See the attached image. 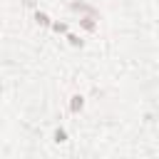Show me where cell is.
<instances>
[{
  "label": "cell",
  "instance_id": "obj_1",
  "mask_svg": "<svg viewBox=\"0 0 159 159\" xmlns=\"http://www.w3.org/2000/svg\"><path fill=\"white\" fill-rule=\"evenodd\" d=\"M80 25H82L84 30H89V32H94V30H97V22H94V15H92V12H89L87 17H80Z\"/></svg>",
  "mask_w": 159,
  "mask_h": 159
},
{
  "label": "cell",
  "instance_id": "obj_2",
  "mask_svg": "<svg viewBox=\"0 0 159 159\" xmlns=\"http://www.w3.org/2000/svg\"><path fill=\"white\" fill-rule=\"evenodd\" d=\"M84 107V97L82 94H75L72 99H70V112H80Z\"/></svg>",
  "mask_w": 159,
  "mask_h": 159
},
{
  "label": "cell",
  "instance_id": "obj_3",
  "mask_svg": "<svg viewBox=\"0 0 159 159\" xmlns=\"http://www.w3.org/2000/svg\"><path fill=\"white\" fill-rule=\"evenodd\" d=\"M35 20H37V22H40V25H52V22H50V17H47V15H45V12H40V10H37V12H35Z\"/></svg>",
  "mask_w": 159,
  "mask_h": 159
},
{
  "label": "cell",
  "instance_id": "obj_4",
  "mask_svg": "<svg viewBox=\"0 0 159 159\" xmlns=\"http://www.w3.org/2000/svg\"><path fill=\"white\" fill-rule=\"evenodd\" d=\"M52 30H57V32H67V25H65V22H52Z\"/></svg>",
  "mask_w": 159,
  "mask_h": 159
},
{
  "label": "cell",
  "instance_id": "obj_5",
  "mask_svg": "<svg viewBox=\"0 0 159 159\" xmlns=\"http://www.w3.org/2000/svg\"><path fill=\"white\" fill-rule=\"evenodd\" d=\"M65 139H67L65 129H57V132H55V142H65Z\"/></svg>",
  "mask_w": 159,
  "mask_h": 159
},
{
  "label": "cell",
  "instance_id": "obj_6",
  "mask_svg": "<svg viewBox=\"0 0 159 159\" xmlns=\"http://www.w3.org/2000/svg\"><path fill=\"white\" fill-rule=\"evenodd\" d=\"M67 40H70V45H75V47H77V45H82V40H80L77 35H67Z\"/></svg>",
  "mask_w": 159,
  "mask_h": 159
}]
</instances>
